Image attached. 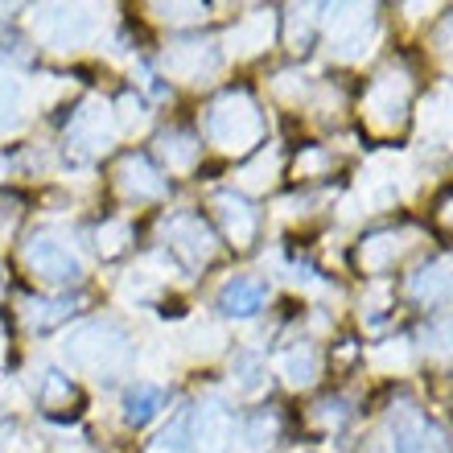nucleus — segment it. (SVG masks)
Masks as SVG:
<instances>
[{"label": "nucleus", "mask_w": 453, "mask_h": 453, "mask_svg": "<svg viewBox=\"0 0 453 453\" xmlns=\"http://www.w3.org/2000/svg\"><path fill=\"white\" fill-rule=\"evenodd\" d=\"M157 408H161V392H157V388H136V392L128 395V420L132 425H144Z\"/></svg>", "instance_id": "3"}, {"label": "nucleus", "mask_w": 453, "mask_h": 453, "mask_svg": "<svg viewBox=\"0 0 453 453\" xmlns=\"http://www.w3.org/2000/svg\"><path fill=\"white\" fill-rule=\"evenodd\" d=\"M260 297H264L260 285H251V280H235V285L223 288V310L226 313H256L260 310Z\"/></svg>", "instance_id": "2"}, {"label": "nucleus", "mask_w": 453, "mask_h": 453, "mask_svg": "<svg viewBox=\"0 0 453 453\" xmlns=\"http://www.w3.org/2000/svg\"><path fill=\"white\" fill-rule=\"evenodd\" d=\"M29 264H34L42 276H50V280H71V276L79 273L71 256H66V251H58L54 243H37V248L29 251Z\"/></svg>", "instance_id": "1"}]
</instances>
